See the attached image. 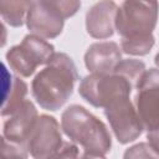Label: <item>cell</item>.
I'll return each mask as SVG.
<instances>
[{
  "mask_svg": "<svg viewBox=\"0 0 159 159\" xmlns=\"http://www.w3.org/2000/svg\"><path fill=\"white\" fill-rule=\"evenodd\" d=\"M77 81L78 73L72 58L63 52H55L32 80L31 92L41 108L55 112L70 99Z\"/></svg>",
  "mask_w": 159,
  "mask_h": 159,
  "instance_id": "cell-1",
  "label": "cell"
},
{
  "mask_svg": "<svg viewBox=\"0 0 159 159\" xmlns=\"http://www.w3.org/2000/svg\"><path fill=\"white\" fill-rule=\"evenodd\" d=\"M61 128L71 142L83 148L86 158H104L112 147V138L106 124L84 107L73 104L61 116Z\"/></svg>",
  "mask_w": 159,
  "mask_h": 159,
  "instance_id": "cell-2",
  "label": "cell"
},
{
  "mask_svg": "<svg viewBox=\"0 0 159 159\" xmlns=\"http://www.w3.org/2000/svg\"><path fill=\"white\" fill-rule=\"evenodd\" d=\"M135 84L125 76L112 72L108 75L91 73L86 76L78 87L80 96L97 108H104L111 102L129 97Z\"/></svg>",
  "mask_w": 159,
  "mask_h": 159,
  "instance_id": "cell-3",
  "label": "cell"
},
{
  "mask_svg": "<svg viewBox=\"0 0 159 159\" xmlns=\"http://www.w3.org/2000/svg\"><path fill=\"white\" fill-rule=\"evenodd\" d=\"M159 16L158 0H124L118 7L116 30L122 37L153 34Z\"/></svg>",
  "mask_w": 159,
  "mask_h": 159,
  "instance_id": "cell-4",
  "label": "cell"
},
{
  "mask_svg": "<svg viewBox=\"0 0 159 159\" xmlns=\"http://www.w3.org/2000/svg\"><path fill=\"white\" fill-rule=\"evenodd\" d=\"M55 48L43 37L30 34L21 43L12 46L6 52V61L19 76L30 77L39 66L46 65L53 56Z\"/></svg>",
  "mask_w": 159,
  "mask_h": 159,
  "instance_id": "cell-5",
  "label": "cell"
},
{
  "mask_svg": "<svg viewBox=\"0 0 159 159\" xmlns=\"http://www.w3.org/2000/svg\"><path fill=\"white\" fill-rule=\"evenodd\" d=\"M135 108L143 128L159 129V68L145 70L137 82Z\"/></svg>",
  "mask_w": 159,
  "mask_h": 159,
  "instance_id": "cell-6",
  "label": "cell"
},
{
  "mask_svg": "<svg viewBox=\"0 0 159 159\" xmlns=\"http://www.w3.org/2000/svg\"><path fill=\"white\" fill-rule=\"evenodd\" d=\"M104 116L107 117L111 128L120 144H127L143 133L140 118L137 108L130 102L129 97H122L111 102L104 108Z\"/></svg>",
  "mask_w": 159,
  "mask_h": 159,
  "instance_id": "cell-7",
  "label": "cell"
},
{
  "mask_svg": "<svg viewBox=\"0 0 159 159\" xmlns=\"http://www.w3.org/2000/svg\"><path fill=\"white\" fill-rule=\"evenodd\" d=\"M63 144L58 122L52 116L37 117L26 140V148L34 158L56 157Z\"/></svg>",
  "mask_w": 159,
  "mask_h": 159,
  "instance_id": "cell-8",
  "label": "cell"
},
{
  "mask_svg": "<svg viewBox=\"0 0 159 159\" xmlns=\"http://www.w3.org/2000/svg\"><path fill=\"white\" fill-rule=\"evenodd\" d=\"M65 19L42 0H34L27 16L26 25L31 34L43 39H55L63 30Z\"/></svg>",
  "mask_w": 159,
  "mask_h": 159,
  "instance_id": "cell-9",
  "label": "cell"
},
{
  "mask_svg": "<svg viewBox=\"0 0 159 159\" xmlns=\"http://www.w3.org/2000/svg\"><path fill=\"white\" fill-rule=\"evenodd\" d=\"M118 6L113 0H101L96 2L86 14V29L94 39H108L116 30V17Z\"/></svg>",
  "mask_w": 159,
  "mask_h": 159,
  "instance_id": "cell-10",
  "label": "cell"
},
{
  "mask_svg": "<svg viewBox=\"0 0 159 159\" xmlns=\"http://www.w3.org/2000/svg\"><path fill=\"white\" fill-rule=\"evenodd\" d=\"M37 117L39 114L34 103L27 99L17 111L9 116V119L5 120L2 128V137L6 138L9 142L24 145L26 148V140Z\"/></svg>",
  "mask_w": 159,
  "mask_h": 159,
  "instance_id": "cell-11",
  "label": "cell"
},
{
  "mask_svg": "<svg viewBox=\"0 0 159 159\" xmlns=\"http://www.w3.org/2000/svg\"><path fill=\"white\" fill-rule=\"evenodd\" d=\"M120 60V48L113 41L92 43L84 53V65L91 73H112Z\"/></svg>",
  "mask_w": 159,
  "mask_h": 159,
  "instance_id": "cell-12",
  "label": "cell"
},
{
  "mask_svg": "<svg viewBox=\"0 0 159 159\" xmlns=\"http://www.w3.org/2000/svg\"><path fill=\"white\" fill-rule=\"evenodd\" d=\"M4 70V81H2V104H1V116L9 117L15 111H17L27 99V84L20 77H12L11 73H7L6 67Z\"/></svg>",
  "mask_w": 159,
  "mask_h": 159,
  "instance_id": "cell-13",
  "label": "cell"
},
{
  "mask_svg": "<svg viewBox=\"0 0 159 159\" xmlns=\"http://www.w3.org/2000/svg\"><path fill=\"white\" fill-rule=\"evenodd\" d=\"M34 0H0V11L2 20L12 26L20 27L26 22L29 9Z\"/></svg>",
  "mask_w": 159,
  "mask_h": 159,
  "instance_id": "cell-14",
  "label": "cell"
},
{
  "mask_svg": "<svg viewBox=\"0 0 159 159\" xmlns=\"http://www.w3.org/2000/svg\"><path fill=\"white\" fill-rule=\"evenodd\" d=\"M155 43V39L153 34L143 35V36H133V37H122L120 48L124 53L133 56H145L150 52Z\"/></svg>",
  "mask_w": 159,
  "mask_h": 159,
  "instance_id": "cell-15",
  "label": "cell"
},
{
  "mask_svg": "<svg viewBox=\"0 0 159 159\" xmlns=\"http://www.w3.org/2000/svg\"><path fill=\"white\" fill-rule=\"evenodd\" d=\"M145 71V63L143 61L135 60V58H127V60H120L119 63L117 65L114 72H118L123 76H125L128 80H130L135 86L142 75Z\"/></svg>",
  "mask_w": 159,
  "mask_h": 159,
  "instance_id": "cell-16",
  "label": "cell"
},
{
  "mask_svg": "<svg viewBox=\"0 0 159 159\" xmlns=\"http://www.w3.org/2000/svg\"><path fill=\"white\" fill-rule=\"evenodd\" d=\"M42 1L50 5L57 12H60L65 20L73 16L81 7V0H42Z\"/></svg>",
  "mask_w": 159,
  "mask_h": 159,
  "instance_id": "cell-17",
  "label": "cell"
},
{
  "mask_svg": "<svg viewBox=\"0 0 159 159\" xmlns=\"http://www.w3.org/2000/svg\"><path fill=\"white\" fill-rule=\"evenodd\" d=\"M124 158H159L149 143H139L128 148L124 153Z\"/></svg>",
  "mask_w": 159,
  "mask_h": 159,
  "instance_id": "cell-18",
  "label": "cell"
},
{
  "mask_svg": "<svg viewBox=\"0 0 159 159\" xmlns=\"http://www.w3.org/2000/svg\"><path fill=\"white\" fill-rule=\"evenodd\" d=\"M1 152L5 157L7 158H11V157H16V158H26L27 157V153L29 150L24 147V145H20V144H16V143H12V142H9L6 138H1Z\"/></svg>",
  "mask_w": 159,
  "mask_h": 159,
  "instance_id": "cell-19",
  "label": "cell"
},
{
  "mask_svg": "<svg viewBox=\"0 0 159 159\" xmlns=\"http://www.w3.org/2000/svg\"><path fill=\"white\" fill-rule=\"evenodd\" d=\"M56 157L57 158L58 157L60 158H76V157H78V148L73 143L63 142V144Z\"/></svg>",
  "mask_w": 159,
  "mask_h": 159,
  "instance_id": "cell-20",
  "label": "cell"
},
{
  "mask_svg": "<svg viewBox=\"0 0 159 159\" xmlns=\"http://www.w3.org/2000/svg\"><path fill=\"white\" fill-rule=\"evenodd\" d=\"M147 139H148V143L150 144V147L154 149V152L159 155V129L148 132Z\"/></svg>",
  "mask_w": 159,
  "mask_h": 159,
  "instance_id": "cell-21",
  "label": "cell"
},
{
  "mask_svg": "<svg viewBox=\"0 0 159 159\" xmlns=\"http://www.w3.org/2000/svg\"><path fill=\"white\" fill-rule=\"evenodd\" d=\"M154 62H155V66L159 68V52L155 55V58H154Z\"/></svg>",
  "mask_w": 159,
  "mask_h": 159,
  "instance_id": "cell-22",
  "label": "cell"
}]
</instances>
